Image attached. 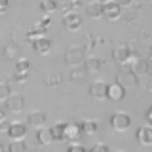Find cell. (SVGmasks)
Returning a JSON list of instances; mask_svg holds the SVG:
<instances>
[{
	"instance_id": "obj_19",
	"label": "cell",
	"mask_w": 152,
	"mask_h": 152,
	"mask_svg": "<svg viewBox=\"0 0 152 152\" xmlns=\"http://www.w3.org/2000/svg\"><path fill=\"white\" fill-rule=\"evenodd\" d=\"M103 8H104V4L91 2V4H89V6L86 8V10H88V13H89L91 17H95V19H97V17H103Z\"/></svg>"
},
{
	"instance_id": "obj_31",
	"label": "cell",
	"mask_w": 152,
	"mask_h": 152,
	"mask_svg": "<svg viewBox=\"0 0 152 152\" xmlns=\"http://www.w3.org/2000/svg\"><path fill=\"white\" fill-rule=\"evenodd\" d=\"M70 12H78L80 10V6H82V2H80V0H70Z\"/></svg>"
},
{
	"instance_id": "obj_27",
	"label": "cell",
	"mask_w": 152,
	"mask_h": 152,
	"mask_svg": "<svg viewBox=\"0 0 152 152\" xmlns=\"http://www.w3.org/2000/svg\"><path fill=\"white\" fill-rule=\"evenodd\" d=\"M66 152H88V150H86L82 145H78V142H72V145L69 146V150H66Z\"/></svg>"
},
{
	"instance_id": "obj_24",
	"label": "cell",
	"mask_w": 152,
	"mask_h": 152,
	"mask_svg": "<svg viewBox=\"0 0 152 152\" xmlns=\"http://www.w3.org/2000/svg\"><path fill=\"white\" fill-rule=\"evenodd\" d=\"M50 131H51L53 141H65L63 139V124H55L53 127H50Z\"/></svg>"
},
{
	"instance_id": "obj_13",
	"label": "cell",
	"mask_w": 152,
	"mask_h": 152,
	"mask_svg": "<svg viewBox=\"0 0 152 152\" xmlns=\"http://www.w3.org/2000/svg\"><path fill=\"white\" fill-rule=\"evenodd\" d=\"M31 44H32V48H34V51H36V53H40V55L48 53V51H50V48H51L50 38H46V36L34 38V40H31Z\"/></svg>"
},
{
	"instance_id": "obj_18",
	"label": "cell",
	"mask_w": 152,
	"mask_h": 152,
	"mask_svg": "<svg viewBox=\"0 0 152 152\" xmlns=\"http://www.w3.org/2000/svg\"><path fill=\"white\" fill-rule=\"evenodd\" d=\"M86 76H88V70L84 69V65L72 66V70H70V80L72 82H82V80H86Z\"/></svg>"
},
{
	"instance_id": "obj_7",
	"label": "cell",
	"mask_w": 152,
	"mask_h": 152,
	"mask_svg": "<svg viewBox=\"0 0 152 152\" xmlns=\"http://www.w3.org/2000/svg\"><path fill=\"white\" fill-rule=\"evenodd\" d=\"M4 103H6L8 110H12V112H21L23 107H25V99H23V95H19V93H10Z\"/></svg>"
},
{
	"instance_id": "obj_15",
	"label": "cell",
	"mask_w": 152,
	"mask_h": 152,
	"mask_svg": "<svg viewBox=\"0 0 152 152\" xmlns=\"http://www.w3.org/2000/svg\"><path fill=\"white\" fill-rule=\"evenodd\" d=\"M137 139H139V142H141V145H145V146H150L152 145V127L148 126V124L137 129Z\"/></svg>"
},
{
	"instance_id": "obj_34",
	"label": "cell",
	"mask_w": 152,
	"mask_h": 152,
	"mask_svg": "<svg viewBox=\"0 0 152 152\" xmlns=\"http://www.w3.org/2000/svg\"><path fill=\"white\" fill-rule=\"evenodd\" d=\"M114 2H118L120 6H127V4H131L133 0H114Z\"/></svg>"
},
{
	"instance_id": "obj_22",
	"label": "cell",
	"mask_w": 152,
	"mask_h": 152,
	"mask_svg": "<svg viewBox=\"0 0 152 152\" xmlns=\"http://www.w3.org/2000/svg\"><path fill=\"white\" fill-rule=\"evenodd\" d=\"M15 72H31V61L28 59H19L15 63Z\"/></svg>"
},
{
	"instance_id": "obj_33",
	"label": "cell",
	"mask_w": 152,
	"mask_h": 152,
	"mask_svg": "<svg viewBox=\"0 0 152 152\" xmlns=\"http://www.w3.org/2000/svg\"><path fill=\"white\" fill-rule=\"evenodd\" d=\"M139 84L146 89V91H150V76H145V80H142V82H139Z\"/></svg>"
},
{
	"instance_id": "obj_25",
	"label": "cell",
	"mask_w": 152,
	"mask_h": 152,
	"mask_svg": "<svg viewBox=\"0 0 152 152\" xmlns=\"http://www.w3.org/2000/svg\"><path fill=\"white\" fill-rule=\"evenodd\" d=\"M4 55H6L8 59H13V61H15V57L19 55V48H17V46H13V44L6 46V50H4Z\"/></svg>"
},
{
	"instance_id": "obj_36",
	"label": "cell",
	"mask_w": 152,
	"mask_h": 152,
	"mask_svg": "<svg viewBox=\"0 0 152 152\" xmlns=\"http://www.w3.org/2000/svg\"><path fill=\"white\" fill-rule=\"evenodd\" d=\"M6 120V112H4V108H0V124Z\"/></svg>"
},
{
	"instance_id": "obj_14",
	"label": "cell",
	"mask_w": 152,
	"mask_h": 152,
	"mask_svg": "<svg viewBox=\"0 0 152 152\" xmlns=\"http://www.w3.org/2000/svg\"><path fill=\"white\" fill-rule=\"evenodd\" d=\"M46 120H48V116H46V112H42V110H34V112H31L28 114V124H31V127H44L46 126Z\"/></svg>"
},
{
	"instance_id": "obj_2",
	"label": "cell",
	"mask_w": 152,
	"mask_h": 152,
	"mask_svg": "<svg viewBox=\"0 0 152 152\" xmlns=\"http://www.w3.org/2000/svg\"><path fill=\"white\" fill-rule=\"evenodd\" d=\"M84 59H86V50L84 48H78V46L69 48L66 53H65V61H66V65H70V66H80L84 63Z\"/></svg>"
},
{
	"instance_id": "obj_17",
	"label": "cell",
	"mask_w": 152,
	"mask_h": 152,
	"mask_svg": "<svg viewBox=\"0 0 152 152\" xmlns=\"http://www.w3.org/2000/svg\"><path fill=\"white\" fill-rule=\"evenodd\" d=\"M36 141H38V145H42V146L51 145V142H53L51 131L48 129V127H40V129H38V133H36Z\"/></svg>"
},
{
	"instance_id": "obj_28",
	"label": "cell",
	"mask_w": 152,
	"mask_h": 152,
	"mask_svg": "<svg viewBox=\"0 0 152 152\" xmlns=\"http://www.w3.org/2000/svg\"><path fill=\"white\" fill-rule=\"evenodd\" d=\"M46 84L48 86H57V84H59V76H57V74H50L46 78Z\"/></svg>"
},
{
	"instance_id": "obj_5",
	"label": "cell",
	"mask_w": 152,
	"mask_h": 152,
	"mask_svg": "<svg viewBox=\"0 0 152 152\" xmlns=\"http://www.w3.org/2000/svg\"><path fill=\"white\" fill-rule=\"evenodd\" d=\"M116 84H120L124 89L126 88H137L139 86V76H135L131 70H127V72H122V74L116 76Z\"/></svg>"
},
{
	"instance_id": "obj_21",
	"label": "cell",
	"mask_w": 152,
	"mask_h": 152,
	"mask_svg": "<svg viewBox=\"0 0 152 152\" xmlns=\"http://www.w3.org/2000/svg\"><path fill=\"white\" fill-rule=\"evenodd\" d=\"M80 127H82V133H84V135H93V133L97 131V124L91 122V120H88V122L80 124Z\"/></svg>"
},
{
	"instance_id": "obj_32",
	"label": "cell",
	"mask_w": 152,
	"mask_h": 152,
	"mask_svg": "<svg viewBox=\"0 0 152 152\" xmlns=\"http://www.w3.org/2000/svg\"><path fill=\"white\" fill-rule=\"evenodd\" d=\"M10 8V2L8 0H0V13H6Z\"/></svg>"
},
{
	"instance_id": "obj_29",
	"label": "cell",
	"mask_w": 152,
	"mask_h": 152,
	"mask_svg": "<svg viewBox=\"0 0 152 152\" xmlns=\"http://www.w3.org/2000/svg\"><path fill=\"white\" fill-rule=\"evenodd\" d=\"M27 72H15L12 76V80H15V82H27Z\"/></svg>"
},
{
	"instance_id": "obj_35",
	"label": "cell",
	"mask_w": 152,
	"mask_h": 152,
	"mask_svg": "<svg viewBox=\"0 0 152 152\" xmlns=\"http://www.w3.org/2000/svg\"><path fill=\"white\" fill-rule=\"evenodd\" d=\"M146 122H152V108H148V110H146Z\"/></svg>"
},
{
	"instance_id": "obj_8",
	"label": "cell",
	"mask_w": 152,
	"mask_h": 152,
	"mask_svg": "<svg viewBox=\"0 0 152 152\" xmlns=\"http://www.w3.org/2000/svg\"><path fill=\"white\" fill-rule=\"evenodd\" d=\"M63 23H65L66 31L74 32V31H78V28L82 27V17L78 15V12H69V13H65Z\"/></svg>"
},
{
	"instance_id": "obj_26",
	"label": "cell",
	"mask_w": 152,
	"mask_h": 152,
	"mask_svg": "<svg viewBox=\"0 0 152 152\" xmlns=\"http://www.w3.org/2000/svg\"><path fill=\"white\" fill-rule=\"evenodd\" d=\"M10 95V86L8 84H0V103H4Z\"/></svg>"
},
{
	"instance_id": "obj_16",
	"label": "cell",
	"mask_w": 152,
	"mask_h": 152,
	"mask_svg": "<svg viewBox=\"0 0 152 152\" xmlns=\"http://www.w3.org/2000/svg\"><path fill=\"white\" fill-rule=\"evenodd\" d=\"M84 69L88 70V72H97V70H101L103 66V59H99V57H88V59H84Z\"/></svg>"
},
{
	"instance_id": "obj_11",
	"label": "cell",
	"mask_w": 152,
	"mask_h": 152,
	"mask_svg": "<svg viewBox=\"0 0 152 152\" xmlns=\"http://www.w3.org/2000/svg\"><path fill=\"white\" fill-rule=\"evenodd\" d=\"M112 59L116 61L118 65H126V63L131 61V55H129V51H127V48L122 44V46H118V48L112 50Z\"/></svg>"
},
{
	"instance_id": "obj_1",
	"label": "cell",
	"mask_w": 152,
	"mask_h": 152,
	"mask_svg": "<svg viewBox=\"0 0 152 152\" xmlns=\"http://www.w3.org/2000/svg\"><path fill=\"white\" fill-rule=\"evenodd\" d=\"M82 127H80V124H74V122H69V124H63V139L69 141L70 145L72 142H78L82 139Z\"/></svg>"
},
{
	"instance_id": "obj_10",
	"label": "cell",
	"mask_w": 152,
	"mask_h": 152,
	"mask_svg": "<svg viewBox=\"0 0 152 152\" xmlns=\"http://www.w3.org/2000/svg\"><path fill=\"white\" fill-rule=\"evenodd\" d=\"M107 88H108V84L107 82H103V80H95V82L91 84V88H89V93H91V97L93 99H107Z\"/></svg>"
},
{
	"instance_id": "obj_38",
	"label": "cell",
	"mask_w": 152,
	"mask_h": 152,
	"mask_svg": "<svg viewBox=\"0 0 152 152\" xmlns=\"http://www.w3.org/2000/svg\"><path fill=\"white\" fill-rule=\"evenodd\" d=\"M0 152H2V145H0Z\"/></svg>"
},
{
	"instance_id": "obj_23",
	"label": "cell",
	"mask_w": 152,
	"mask_h": 152,
	"mask_svg": "<svg viewBox=\"0 0 152 152\" xmlns=\"http://www.w3.org/2000/svg\"><path fill=\"white\" fill-rule=\"evenodd\" d=\"M8 152H27V145L23 141H12L8 146Z\"/></svg>"
},
{
	"instance_id": "obj_37",
	"label": "cell",
	"mask_w": 152,
	"mask_h": 152,
	"mask_svg": "<svg viewBox=\"0 0 152 152\" xmlns=\"http://www.w3.org/2000/svg\"><path fill=\"white\" fill-rule=\"evenodd\" d=\"M95 2H99V4H107V2H110V0H95Z\"/></svg>"
},
{
	"instance_id": "obj_3",
	"label": "cell",
	"mask_w": 152,
	"mask_h": 152,
	"mask_svg": "<svg viewBox=\"0 0 152 152\" xmlns=\"http://www.w3.org/2000/svg\"><path fill=\"white\" fill-rule=\"evenodd\" d=\"M110 126H112V129H116V131H126L127 127L131 126L129 114H126V112H114L112 116H110Z\"/></svg>"
},
{
	"instance_id": "obj_30",
	"label": "cell",
	"mask_w": 152,
	"mask_h": 152,
	"mask_svg": "<svg viewBox=\"0 0 152 152\" xmlns=\"http://www.w3.org/2000/svg\"><path fill=\"white\" fill-rule=\"evenodd\" d=\"M91 152H110V148L107 145H103V142H99V145H95L91 148Z\"/></svg>"
},
{
	"instance_id": "obj_6",
	"label": "cell",
	"mask_w": 152,
	"mask_h": 152,
	"mask_svg": "<svg viewBox=\"0 0 152 152\" xmlns=\"http://www.w3.org/2000/svg\"><path fill=\"white\" fill-rule=\"evenodd\" d=\"M6 131H8V135L12 137V141H23V137L27 135V126L21 124V122H13L6 127Z\"/></svg>"
},
{
	"instance_id": "obj_39",
	"label": "cell",
	"mask_w": 152,
	"mask_h": 152,
	"mask_svg": "<svg viewBox=\"0 0 152 152\" xmlns=\"http://www.w3.org/2000/svg\"><path fill=\"white\" fill-rule=\"evenodd\" d=\"M145 2H148V0H145Z\"/></svg>"
},
{
	"instance_id": "obj_12",
	"label": "cell",
	"mask_w": 152,
	"mask_h": 152,
	"mask_svg": "<svg viewBox=\"0 0 152 152\" xmlns=\"http://www.w3.org/2000/svg\"><path fill=\"white\" fill-rule=\"evenodd\" d=\"M126 97V89L122 88L120 84H108L107 88V99H110V101H122V99Z\"/></svg>"
},
{
	"instance_id": "obj_20",
	"label": "cell",
	"mask_w": 152,
	"mask_h": 152,
	"mask_svg": "<svg viewBox=\"0 0 152 152\" xmlns=\"http://www.w3.org/2000/svg\"><path fill=\"white\" fill-rule=\"evenodd\" d=\"M57 8H59L57 0H40V10H42V12H46V13L55 12Z\"/></svg>"
},
{
	"instance_id": "obj_9",
	"label": "cell",
	"mask_w": 152,
	"mask_h": 152,
	"mask_svg": "<svg viewBox=\"0 0 152 152\" xmlns=\"http://www.w3.org/2000/svg\"><path fill=\"white\" fill-rule=\"evenodd\" d=\"M150 70L148 59H142V57H135V61H131V72L135 76H146Z\"/></svg>"
},
{
	"instance_id": "obj_4",
	"label": "cell",
	"mask_w": 152,
	"mask_h": 152,
	"mask_svg": "<svg viewBox=\"0 0 152 152\" xmlns=\"http://www.w3.org/2000/svg\"><path fill=\"white\" fill-rule=\"evenodd\" d=\"M103 15L107 17V19H110V21H118V19L122 17V6L118 2H114V0H110V2L104 4Z\"/></svg>"
}]
</instances>
